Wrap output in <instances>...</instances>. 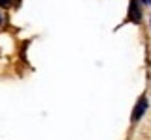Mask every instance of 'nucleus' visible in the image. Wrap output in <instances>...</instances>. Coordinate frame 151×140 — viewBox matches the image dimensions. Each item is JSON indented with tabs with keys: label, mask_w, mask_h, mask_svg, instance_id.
I'll return each mask as SVG.
<instances>
[{
	"label": "nucleus",
	"mask_w": 151,
	"mask_h": 140,
	"mask_svg": "<svg viewBox=\"0 0 151 140\" xmlns=\"http://www.w3.org/2000/svg\"><path fill=\"white\" fill-rule=\"evenodd\" d=\"M146 108H147V99L146 97H142L140 101H138L136 105V108H134V112H132V121H138L144 116V112H146Z\"/></svg>",
	"instance_id": "f257e3e1"
},
{
	"label": "nucleus",
	"mask_w": 151,
	"mask_h": 140,
	"mask_svg": "<svg viewBox=\"0 0 151 140\" xmlns=\"http://www.w3.org/2000/svg\"><path fill=\"white\" fill-rule=\"evenodd\" d=\"M129 19L132 22H140L142 19V13H140V9L136 8V0H131V8H129Z\"/></svg>",
	"instance_id": "f03ea898"
},
{
	"label": "nucleus",
	"mask_w": 151,
	"mask_h": 140,
	"mask_svg": "<svg viewBox=\"0 0 151 140\" xmlns=\"http://www.w3.org/2000/svg\"><path fill=\"white\" fill-rule=\"evenodd\" d=\"M9 2H11V0H0V6H2V8H6Z\"/></svg>",
	"instance_id": "7ed1b4c3"
},
{
	"label": "nucleus",
	"mask_w": 151,
	"mask_h": 140,
	"mask_svg": "<svg viewBox=\"0 0 151 140\" xmlns=\"http://www.w3.org/2000/svg\"><path fill=\"white\" fill-rule=\"evenodd\" d=\"M142 2H144V4H151V0H142Z\"/></svg>",
	"instance_id": "20e7f679"
},
{
	"label": "nucleus",
	"mask_w": 151,
	"mask_h": 140,
	"mask_svg": "<svg viewBox=\"0 0 151 140\" xmlns=\"http://www.w3.org/2000/svg\"><path fill=\"white\" fill-rule=\"evenodd\" d=\"M0 25H2V17H0Z\"/></svg>",
	"instance_id": "39448f33"
}]
</instances>
